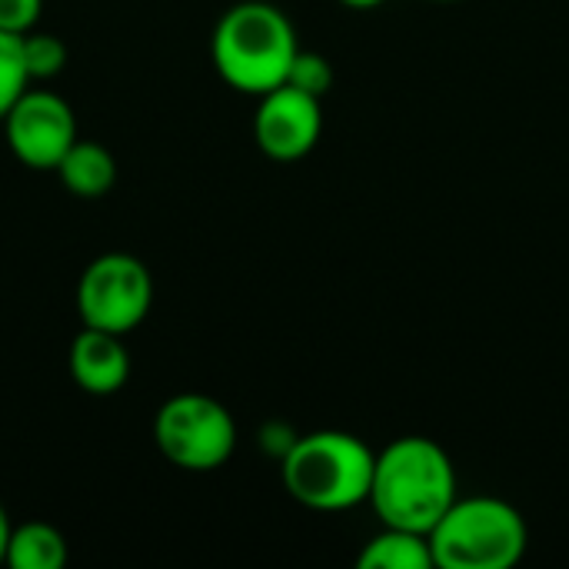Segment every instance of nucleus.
Wrapping results in <instances>:
<instances>
[{
  "instance_id": "10",
  "label": "nucleus",
  "mask_w": 569,
  "mask_h": 569,
  "mask_svg": "<svg viewBox=\"0 0 569 569\" xmlns=\"http://www.w3.org/2000/svg\"><path fill=\"white\" fill-rule=\"evenodd\" d=\"M57 177H60L67 193H73L80 200H97V197H107L113 190L117 160L103 143L77 137L73 147L57 163Z\"/></svg>"
},
{
  "instance_id": "19",
  "label": "nucleus",
  "mask_w": 569,
  "mask_h": 569,
  "mask_svg": "<svg viewBox=\"0 0 569 569\" xmlns=\"http://www.w3.org/2000/svg\"><path fill=\"white\" fill-rule=\"evenodd\" d=\"M440 3H450V0H440Z\"/></svg>"
},
{
  "instance_id": "12",
  "label": "nucleus",
  "mask_w": 569,
  "mask_h": 569,
  "mask_svg": "<svg viewBox=\"0 0 569 569\" xmlns=\"http://www.w3.org/2000/svg\"><path fill=\"white\" fill-rule=\"evenodd\" d=\"M67 540L57 527L43 520H30L10 530L3 567L10 569H63L67 567Z\"/></svg>"
},
{
  "instance_id": "14",
  "label": "nucleus",
  "mask_w": 569,
  "mask_h": 569,
  "mask_svg": "<svg viewBox=\"0 0 569 569\" xmlns=\"http://www.w3.org/2000/svg\"><path fill=\"white\" fill-rule=\"evenodd\" d=\"M20 40H23V63L30 80H50L67 67V43L57 33L27 30Z\"/></svg>"
},
{
  "instance_id": "2",
  "label": "nucleus",
  "mask_w": 569,
  "mask_h": 569,
  "mask_svg": "<svg viewBox=\"0 0 569 569\" xmlns=\"http://www.w3.org/2000/svg\"><path fill=\"white\" fill-rule=\"evenodd\" d=\"M297 53L300 40L290 17L267 0L233 3L210 37V57L220 80L250 97H263L287 83Z\"/></svg>"
},
{
  "instance_id": "15",
  "label": "nucleus",
  "mask_w": 569,
  "mask_h": 569,
  "mask_svg": "<svg viewBox=\"0 0 569 569\" xmlns=\"http://www.w3.org/2000/svg\"><path fill=\"white\" fill-rule=\"evenodd\" d=\"M287 83H293V87H300V90H307V93L323 100L330 93V87H333V67H330V60L323 53L300 47V53L293 57Z\"/></svg>"
},
{
  "instance_id": "6",
  "label": "nucleus",
  "mask_w": 569,
  "mask_h": 569,
  "mask_svg": "<svg viewBox=\"0 0 569 569\" xmlns=\"http://www.w3.org/2000/svg\"><path fill=\"white\" fill-rule=\"evenodd\" d=\"M153 307V277L130 253H100L77 280V313L83 327L133 333Z\"/></svg>"
},
{
  "instance_id": "1",
  "label": "nucleus",
  "mask_w": 569,
  "mask_h": 569,
  "mask_svg": "<svg viewBox=\"0 0 569 569\" xmlns=\"http://www.w3.org/2000/svg\"><path fill=\"white\" fill-rule=\"evenodd\" d=\"M457 500V470L450 453L430 437H397L377 453L370 507L383 527L427 533Z\"/></svg>"
},
{
  "instance_id": "17",
  "label": "nucleus",
  "mask_w": 569,
  "mask_h": 569,
  "mask_svg": "<svg viewBox=\"0 0 569 569\" xmlns=\"http://www.w3.org/2000/svg\"><path fill=\"white\" fill-rule=\"evenodd\" d=\"M10 520H7V510L0 507V567H3V557H7V543H10Z\"/></svg>"
},
{
  "instance_id": "4",
  "label": "nucleus",
  "mask_w": 569,
  "mask_h": 569,
  "mask_svg": "<svg viewBox=\"0 0 569 569\" xmlns=\"http://www.w3.org/2000/svg\"><path fill=\"white\" fill-rule=\"evenodd\" d=\"M523 513L500 497H457L430 530L440 569H510L527 553Z\"/></svg>"
},
{
  "instance_id": "5",
  "label": "nucleus",
  "mask_w": 569,
  "mask_h": 569,
  "mask_svg": "<svg viewBox=\"0 0 569 569\" xmlns=\"http://www.w3.org/2000/svg\"><path fill=\"white\" fill-rule=\"evenodd\" d=\"M153 443L167 463L187 473L220 470L237 450L230 410L207 393H177L153 417Z\"/></svg>"
},
{
  "instance_id": "18",
  "label": "nucleus",
  "mask_w": 569,
  "mask_h": 569,
  "mask_svg": "<svg viewBox=\"0 0 569 569\" xmlns=\"http://www.w3.org/2000/svg\"><path fill=\"white\" fill-rule=\"evenodd\" d=\"M343 7H350V10H373V7H380V3H387V0H340Z\"/></svg>"
},
{
  "instance_id": "3",
  "label": "nucleus",
  "mask_w": 569,
  "mask_h": 569,
  "mask_svg": "<svg viewBox=\"0 0 569 569\" xmlns=\"http://www.w3.org/2000/svg\"><path fill=\"white\" fill-rule=\"evenodd\" d=\"M377 453L347 430H313L280 460L287 493L317 513H343L370 500Z\"/></svg>"
},
{
  "instance_id": "13",
  "label": "nucleus",
  "mask_w": 569,
  "mask_h": 569,
  "mask_svg": "<svg viewBox=\"0 0 569 569\" xmlns=\"http://www.w3.org/2000/svg\"><path fill=\"white\" fill-rule=\"evenodd\" d=\"M23 33L0 30V123L10 113V107L20 100V93L33 83L23 63Z\"/></svg>"
},
{
  "instance_id": "16",
  "label": "nucleus",
  "mask_w": 569,
  "mask_h": 569,
  "mask_svg": "<svg viewBox=\"0 0 569 569\" xmlns=\"http://www.w3.org/2000/svg\"><path fill=\"white\" fill-rule=\"evenodd\" d=\"M43 0H0V30L27 33L37 27Z\"/></svg>"
},
{
  "instance_id": "9",
  "label": "nucleus",
  "mask_w": 569,
  "mask_h": 569,
  "mask_svg": "<svg viewBox=\"0 0 569 569\" xmlns=\"http://www.w3.org/2000/svg\"><path fill=\"white\" fill-rule=\"evenodd\" d=\"M70 380L90 397H113L130 380V353L120 333L83 327L67 353Z\"/></svg>"
},
{
  "instance_id": "7",
  "label": "nucleus",
  "mask_w": 569,
  "mask_h": 569,
  "mask_svg": "<svg viewBox=\"0 0 569 569\" xmlns=\"http://www.w3.org/2000/svg\"><path fill=\"white\" fill-rule=\"evenodd\" d=\"M0 127L10 153L30 170H57V163L77 140V113L53 90L27 87Z\"/></svg>"
},
{
  "instance_id": "8",
  "label": "nucleus",
  "mask_w": 569,
  "mask_h": 569,
  "mask_svg": "<svg viewBox=\"0 0 569 569\" xmlns=\"http://www.w3.org/2000/svg\"><path fill=\"white\" fill-rule=\"evenodd\" d=\"M257 100L260 103L253 113V140L270 160L293 163L317 147V140L323 133L320 97H313L293 83H280Z\"/></svg>"
},
{
  "instance_id": "11",
  "label": "nucleus",
  "mask_w": 569,
  "mask_h": 569,
  "mask_svg": "<svg viewBox=\"0 0 569 569\" xmlns=\"http://www.w3.org/2000/svg\"><path fill=\"white\" fill-rule=\"evenodd\" d=\"M360 569H433V547L427 533H413L403 527H383L370 537L357 557Z\"/></svg>"
}]
</instances>
